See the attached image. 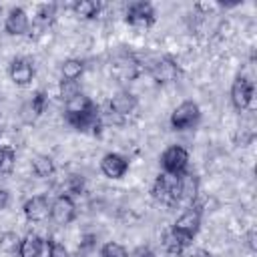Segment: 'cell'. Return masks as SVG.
<instances>
[{
	"instance_id": "cell-10",
	"label": "cell",
	"mask_w": 257,
	"mask_h": 257,
	"mask_svg": "<svg viewBox=\"0 0 257 257\" xmlns=\"http://www.w3.org/2000/svg\"><path fill=\"white\" fill-rule=\"evenodd\" d=\"M100 171L108 179H120L128 171V159L120 153H106L100 159Z\"/></svg>"
},
{
	"instance_id": "cell-6",
	"label": "cell",
	"mask_w": 257,
	"mask_h": 257,
	"mask_svg": "<svg viewBox=\"0 0 257 257\" xmlns=\"http://www.w3.org/2000/svg\"><path fill=\"white\" fill-rule=\"evenodd\" d=\"M76 217V205L72 201V197L68 195H58L52 203H50V219L56 225H68L72 223Z\"/></svg>"
},
{
	"instance_id": "cell-2",
	"label": "cell",
	"mask_w": 257,
	"mask_h": 257,
	"mask_svg": "<svg viewBox=\"0 0 257 257\" xmlns=\"http://www.w3.org/2000/svg\"><path fill=\"white\" fill-rule=\"evenodd\" d=\"M161 167H163V173L167 175H173V177H179L187 171L189 167V153L185 147L181 145H171L163 151L161 155Z\"/></svg>"
},
{
	"instance_id": "cell-21",
	"label": "cell",
	"mask_w": 257,
	"mask_h": 257,
	"mask_svg": "<svg viewBox=\"0 0 257 257\" xmlns=\"http://www.w3.org/2000/svg\"><path fill=\"white\" fill-rule=\"evenodd\" d=\"M32 173L38 179H48L54 173V163L48 155H36L32 159Z\"/></svg>"
},
{
	"instance_id": "cell-33",
	"label": "cell",
	"mask_w": 257,
	"mask_h": 257,
	"mask_svg": "<svg viewBox=\"0 0 257 257\" xmlns=\"http://www.w3.org/2000/svg\"><path fill=\"white\" fill-rule=\"evenodd\" d=\"M2 163H4V147H0V173H2Z\"/></svg>"
},
{
	"instance_id": "cell-29",
	"label": "cell",
	"mask_w": 257,
	"mask_h": 257,
	"mask_svg": "<svg viewBox=\"0 0 257 257\" xmlns=\"http://www.w3.org/2000/svg\"><path fill=\"white\" fill-rule=\"evenodd\" d=\"M14 161H16V155L10 147H4V163H2V173H10L12 167H14Z\"/></svg>"
},
{
	"instance_id": "cell-13",
	"label": "cell",
	"mask_w": 257,
	"mask_h": 257,
	"mask_svg": "<svg viewBox=\"0 0 257 257\" xmlns=\"http://www.w3.org/2000/svg\"><path fill=\"white\" fill-rule=\"evenodd\" d=\"M177 185H179V203L193 205L199 195V177L191 171H185L183 175L177 177Z\"/></svg>"
},
{
	"instance_id": "cell-26",
	"label": "cell",
	"mask_w": 257,
	"mask_h": 257,
	"mask_svg": "<svg viewBox=\"0 0 257 257\" xmlns=\"http://www.w3.org/2000/svg\"><path fill=\"white\" fill-rule=\"evenodd\" d=\"M56 10H58V6H56L54 2L40 4L38 10H36V18H38L40 22H48V20H52V18L56 16Z\"/></svg>"
},
{
	"instance_id": "cell-17",
	"label": "cell",
	"mask_w": 257,
	"mask_h": 257,
	"mask_svg": "<svg viewBox=\"0 0 257 257\" xmlns=\"http://www.w3.org/2000/svg\"><path fill=\"white\" fill-rule=\"evenodd\" d=\"M189 243H191V239L183 237V235L177 233L175 229H169V231H165V235H163V247H165V251L171 253V255H181V253L189 247Z\"/></svg>"
},
{
	"instance_id": "cell-12",
	"label": "cell",
	"mask_w": 257,
	"mask_h": 257,
	"mask_svg": "<svg viewBox=\"0 0 257 257\" xmlns=\"http://www.w3.org/2000/svg\"><path fill=\"white\" fill-rule=\"evenodd\" d=\"M8 76L18 86H28L34 78V64L28 58H14L8 66Z\"/></svg>"
},
{
	"instance_id": "cell-30",
	"label": "cell",
	"mask_w": 257,
	"mask_h": 257,
	"mask_svg": "<svg viewBox=\"0 0 257 257\" xmlns=\"http://www.w3.org/2000/svg\"><path fill=\"white\" fill-rule=\"evenodd\" d=\"M10 203V193L6 189H0V211H4Z\"/></svg>"
},
{
	"instance_id": "cell-7",
	"label": "cell",
	"mask_w": 257,
	"mask_h": 257,
	"mask_svg": "<svg viewBox=\"0 0 257 257\" xmlns=\"http://www.w3.org/2000/svg\"><path fill=\"white\" fill-rule=\"evenodd\" d=\"M149 72H151V76H153L155 82L167 84V82L177 80V76H179V64L171 56H161V58H157L151 64Z\"/></svg>"
},
{
	"instance_id": "cell-8",
	"label": "cell",
	"mask_w": 257,
	"mask_h": 257,
	"mask_svg": "<svg viewBox=\"0 0 257 257\" xmlns=\"http://www.w3.org/2000/svg\"><path fill=\"white\" fill-rule=\"evenodd\" d=\"M253 100V82L245 76H237L231 86V102L237 110H247Z\"/></svg>"
},
{
	"instance_id": "cell-31",
	"label": "cell",
	"mask_w": 257,
	"mask_h": 257,
	"mask_svg": "<svg viewBox=\"0 0 257 257\" xmlns=\"http://www.w3.org/2000/svg\"><path fill=\"white\" fill-rule=\"evenodd\" d=\"M133 257H155V253L151 249H147V247H141V249H137L133 253Z\"/></svg>"
},
{
	"instance_id": "cell-24",
	"label": "cell",
	"mask_w": 257,
	"mask_h": 257,
	"mask_svg": "<svg viewBox=\"0 0 257 257\" xmlns=\"http://www.w3.org/2000/svg\"><path fill=\"white\" fill-rule=\"evenodd\" d=\"M60 98L66 102L70 98H74L76 94H80V86H78V80H60Z\"/></svg>"
},
{
	"instance_id": "cell-20",
	"label": "cell",
	"mask_w": 257,
	"mask_h": 257,
	"mask_svg": "<svg viewBox=\"0 0 257 257\" xmlns=\"http://www.w3.org/2000/svg\"><path fill=\"white\" fill-rule=\"evenodd\" d=\"M72 12H74L76 16H80V18L90 20V18H96V16H98L100 4L94 2V0H76V2L72 4Z\"/></svg>"
},
{
	"instance_id": "cell-5",
	"label": "cell",
	"mask_w": 257,
	"mask_h": 257,
	"mask_svg": "<svg viewBox=\"0 0 257 257\" xmlns=\"http://www.w3.org/2000/svg\"><path fill=\"white\" fill-rule=\"evenodd\" d=\"M124 20L135 28H147L155 22V8L151 2H131L126 6Z\"/></svg>"
},
{
	"instance_id": "cell-23",
	"label": "cell",
	"mask_w": 257,
	"mask_h": 257,
	"mask_svg": "<svg viewBox=\"0 0 257 257\" xmlns=\"http://www.w3.org/2000/svg\"><path fill=\"white\" fill-rule=\"evenodd\" d=\"M20 247V237L14 233V231H6L2 237H0V249L6 251V253H16Z\"/></svg>"
},
{
	"instance_id": "cell-16",
	"label": "cell",
	"mask_w": 257,
	"mask_h": 257,
	"mask_svg": "<svg viewBox=\"0 0 257 257\" xmlns=\"http://www.w3.org/2000/svg\"><path fill=\"white\" fill-rule=\"evenodd\" d=\"M42 249H44V239L38 237L36 233H28L26 237L20 239L18 257H40Z\"/></svg>"
},
{
	"instance_id": "cell-27",
	"label": "cell",
	"mask_w": 257,
	"mask_h": 257,
	"mask_svg": "<svg viewBox=\"0 0 257 257\" xmlns=\"http://www.w3.org/2000/svg\"><path fill=\"white\" fill-rule=\"evenodd\" d=\"M28 106L32 108L34 116H40V114L44 112V108H46V92H44V90H38V92L32 96V100H30Z\"/></svg>"
},
{
	"instance_id": "cell-4",
	"label": "cell",
	"mask_w": 257,
	"mask_h": 257,
	"mask_svg": "<svg viewBox=\"0 0 257 257\" xmlns=\"http://www.w3.org/2000/svg\"><path fill=\"white\" fill-rule=\"evenodd\" d=\"M201 217H203L201 207L193 203V205H189V207L177 217V221L173 223L171 229H175L177 233H181V235L187 237V239H193V237L199 233V229H201Z\"/></svg>"
},
{
	"instance_id": "cell-15",
	"label": "cell",
	"mask_w": 257,
	"mask_h": 257,
	"mask_svg": "<svg viewBox=\"0 0 257 257\" xmlns=\"http://www.w3.org/2000/svg\"><path fill=\"white\" fill-rule=\"evenodd\" d=\"M135 108H137V96L133 92H128V90H118L110 98V102H108V110L114 112L120 118L126 116V114H131Z\"/></svg>"
},
{
	"instance_id": "cell-9",
	"label": "cell",
	"mask_w": 257,
	"mask_h": 257,
	"mask_svg": "<svg viewBox=\"0 0 257 257\" xmlns=\"http://www.w3.org/2000/svg\"><path fill=\"white\" fill-rule=\"evenodd\" d=\"M28 28H30V18H28L26 10L20 6L10 8L6 14V20H4V30L10 36H22L28 32Z\"/></svg>"
},
{
	"instance_id": "cell-28",
	"label": "cell",
	"mask_w": 257,
	"mask_h": 257,
	"mask_svg": "<svg viewBox=\"0 0 257 257\" xmlns=\"http://www.w3.org/2000/svg\"><path fill=\"white\" fill-rule=\"evenodd\" d=\"M48 257H70V253L62 243L48 239Z\"/></svg>"
},
{
	"instance_id": "cell-3",
	"label": "cell",
	"mask_w": 257,
	"mask_h": 257,
	"mask_svg": "<svg viewBox=\"0 0 257 257\" xmlns=\"http://www.w3.org/2000/svg\"><path fill=\"white\" fill-rule=\"evenodd\" d=\"M151 195L155 201H159L161 205H175L179 203V185H177V177L161 173L153 187H151Z\"/></svg>"
},
{
	"instance_id": "cell-32",
	"label": "cell",
	"mask_w": 257,
	"mask_h": 257,
	"mask_svg": "<svg viewBox=\"0 0 257 257\" xmlns=\"http://www.w3.org/2000/svg\"><path fill=\"white\" fill-rule=\"evenodd\" d=\"M189 257H213L209 251H205V249H197V251H193Z\"/></svg>"
},
{
	"instance_id": "cell-22",
	"label": "cell",
	"mask_w": 257,
	"mask_h": 257,
	"mask_svg": "<svg viewBox=\"0 0 257 257\" xmlns=\"http://www.w3.org/2000/svg\"><path fill=\"white\" fill-rule=\"evenodd\" d=\"M98 257H128V251H126L120 243L108 241V243H104V245L100 247Z\"/></svg>"
},
{
	"instance_id": "cell-1",
	"label": "cell",
	"mask_w": 257,
	"mask_h": 257,
	"mask_svg": "<svg viewBox=\"0 0 257 257\" xmlns=\"http://www.w3.org/2000/svg\"><path fill=\"white\" fill-rule=\"evenodd\" d=\"M201 120V108L197 102L193 100H183L179 106H175V110L171 112V126L175 131H189V128H195Z\"/></svg>"
},
{
	"instance_id": "cell-11",
	"label": "cell",
	"mask_w": 257,
	"mask_h": 257,
	"mask_svg": "<svg viewBox=\"0 0 257 257\" xmlns=\"http://www.w3.org/2000/svg\"><path fill=\"white\" fill-rule=\"evenodd\" d=\"M22 211L30 223H40V221L50 217V203L44 195H34L24 203Z\"/></svg>"
},
{
	"instance_id": "cell-19",
	"label": "cell",
	"mask_w": 257,
	"mask_h": 257,
	"mask_svg": "<svg viewBox=\"0 0 257 257\" xmlns=\"http://www.w3.org/2000/svg\"><path fill=\"white\" fill-rule=\"evenodd\" d=\"M84 72V62L80 58H66L60 64V74L64 80H78Z\"/></svg>"
},
{
	"instance_id": "cell-25",
	"label": "cell",
	"mask_w": 257,
	"mask_h": 257,
	"mask_svg": "<svg viewBox=\"0 0 257 257\" xmlns=\"http://www.w3.org/2000/svg\"><path fill=\"white\" fill-rule=\"evenodd\" d=\"M82 189H84V181H82V177H78V175H70V177L66 179V183H64V191H66L64 195H68V197L80 195Z\"/></svg>"
},
{
	"instance_id": "cell-18",
	"label": "cell",
	"mask_w": 257,
	"mask_h": 257,
	"mask_svg": "<svg viewBox=\"0 0 257 257\" xmlns=\"http://www.w3.org/2000/svg\"><path fill=\"white\" fill-rule=\"evenodd\" d=\"M96 104L86 96V94H76L74 98H70V100H66L64 102V114H80V112H88V110H92Z\"/></svg>"
},
{
	"instance_id": "cell-14",
	"label": "cell",
	"mask_w": 257,
	"mask_h": 257,
	"mask_svg": "<svg viewBox=\"0 0 257 257\" xmlns=\"http://www.w3.org/2000/svg\"><path fill=\"white\" fill-rule=\"evenodd\" d=\"M139 60L133 54H118L112 60V72L120 78V80H133L139 76Z\"/></svg>"
}]
</instances>
